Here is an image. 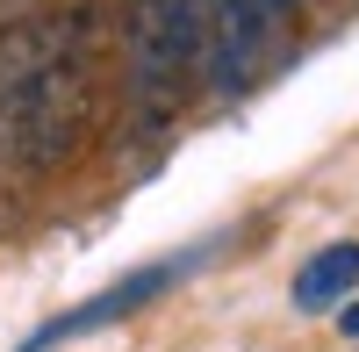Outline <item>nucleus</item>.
I'll return each instance as SVG.
<instances>
[{"label":"nucleus","instance_id":"nucleus-1","mask_svg":"<svg viewBox=\"0 0 359 352\" xmlns=\"http://www.w3.org/2000/svg\"><path fill=\"white\" fill-rule=\"evenodd\" d=\"M94 115L86 36L72 15H29L0 29V158L15 172H57Z\"/></svg>","mask_w":359,"mask_h":352},{"label":"nucleus","instance_id":"nucleus-2","mask_svg":"<svg viewBox=\"0 0 359 352\" xmlns=\"http://www.w3.org/2000/svg\"><path fill=\"white\" fill-rule=\"evenodd\" d=\"M123 57H130L137 123L144 130L172 123V108L201 65V0H130L123 8Z\"/></svg>","mask_w":359,"mask_h":352},{"label":"nucleus","instance_id":"nucleus-3","mask_svg":"<svg viewBox=\"0 0 359 352\" xmlns=\"http://www.w3.org/2000/svg\"><path fill=\"white\" fill-rule=\"evenodd\" d=\"M172 273H180V266H137V273H123L115 287H101L94 302H79V309H65V316H50L36 338H22V352H50V345L86 338V331H101V324H123L130 309H144L151 295H165V287H172Z\"/></svg>","mask_w":359,"mask_h":352},{"label":"nucleus","instance_id":"nucleus-4","mask_svg":"<svg viewBox=\"0 0 359 352\" xmlns=\"http://www.w3.org/2000/svg\"><path fill=\"white\" fill-rule=\"evenodd\" d=\"M352 287H359V245H331L294 273V309H331Z\"/></svg>","mask_w":359,"mask_h":352},{"label":"nucleus","instance_id":"nucleus-5","mask_svg":"<svg viewBox=\"0 0 359 352\" xmlns=\"http://www.w3.org/2000/svg\"><path fill=\"white\" fill-rule=\"evenodd\" d=\"M36 8H29V0H0V29H15V22H29Z\"/></svg>","mask_w":359,"mask_h":352},{"label":"nucleus","instance_id":"nucleus-6","mask_svg":"<svg viewBox=\"0 0 359 352\" xmlns=\"http://www.w3.org/2000/svg\"><path fill=\"white\" fill-rule=\"evenodd\" d=\"M338 331H345V338H359V302H345V309H338Z\"/></svg>","mask_w":359,"mask_h":352}]
</instances>
